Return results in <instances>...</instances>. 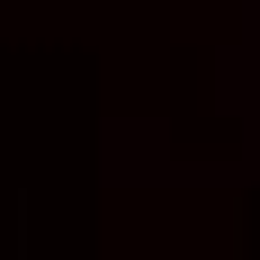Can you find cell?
<instances>
[{"label": "cell", "mask_w": 260, "mask_h": 260, "mask_svg": "<svg viewBox=\"0 0 260 260\" xmlns=\"http://www.w3.org/2000/svg\"><path fill=\"white\" fill-rule=\"evenodd\" d=\"M171 171H180V161H171V126H161V117H108L99 126V180L108 188H171Z\"/></svg>", "instance_id": "1"}, {"label": "cell", "mask_w": 260, "mask_h": 260, "mask_svg": "<svg viewBox=\"0 0 260 260\" xmlns=\"http://www.w3.org/2000/svg\"><path fill=\"white\" fill-rule=\"evenodd\" d=\"M242 9H251V27H242V36H251V54H260V0H242Z\"/></svg>", "instance_id": "2"}]
</instances>
